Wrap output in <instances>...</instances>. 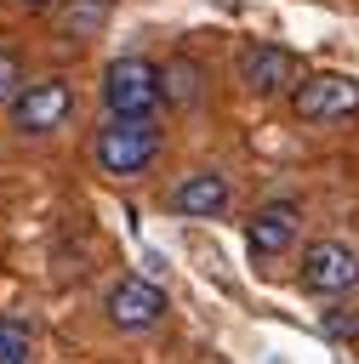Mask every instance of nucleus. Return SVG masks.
Listing matches in <instances>:
<instances>
[{"label": "nucleus", "mask_w": 359, "mask_h": 364, "mask_svg": "<svg viewBox=\"0 0 359 364\" xmlns=\"http://www.w3.org/2000/svg\"><path fill=\"white\" fill-rule=\"evenodd\" d=\"M28 353H34V336H28V324H17V318H0V364H28Z\"/></svg>", "instance_id": "11"}, {"label": "nucleus", "mask_w": 359, "mask_h": 364, "mask_svg": "<svg viewBox=\"0 0 359 364\" xmlns=\"http://www.w3.org/2000/svg\"><path fill=\"white\" fill-rule=\"evenodd\" d=\"M165 97V68H154L148 57H114L103 68V108L120 119H154Z\"/></svg>", "instance_id": "1"}, {"label": "nucleus", "mask_w": 359, "mask_h": 364, "mask_svg": "<svg viewBox=\"0 0 359 364\" xmlns=\"http://www.w3.org/2000/svg\"><path fill=\"white\" fill-rule=\"evenodd\" d=\"M228 176L222 171H188L177 188H171V210L177 216H194V222H211V216H222L228 210Z\"/></svg>", "instance_id": "9"}, {"label": "nucleus", "mask_w": 359, "mask_h": 364, "mask_svg": "<svg viewBox=\"0 0 359 364\" xmlns=\"http://www.w3.org/2000/svg\"><path fill=\"white\" fill-rule=\"evenodd\" d=\"M296 228H302V210L291 199H268L245 222V245H251V256H285L296 245Z\"/></svg>", "instance_id": "7"}, {"label": "nucleus", "mask_w": 359, "mask_h": 364, "mask_svg": "<svg viewBox=\"0 0 359 364\" xmlns=\"http://www.w3.org/2000/svg\"><path fill=\"white\" fill-rule=\"evenodd\" d=\"M23 85H28V74H23V57L0 46V102H11V97L23 91Z\"/></svg>", "instance_id": "12"}, {"label": "nucleus", "mask_w": 359, "mask_h": 364, "mask_svg": "<svg viewBox=\"0 0 359 364\" xmlns=\"http://www.w3.org/2000/svg\"><path fill=\"white\" fill-rule=\"evenodd\" d=\"M302 80V63L285 51V46H245L239 51V85L251 91V97H279V91H291Z\"/></svg>", "instance_id": "6"}, {"label": "nucleus", "mask_w": 359, "mask_h": 364, "mask_svg": "<svg viewBox=\"0 0 359 364\" xmlns=\"http://www.w3.org/2000/svg\"><path fill=\"white\" fill-rule=\"evenodd\" d=\"M291 114L302 125H336V119L359 114V80H348V74H302L291 85Z\"/></svg>", "instance_id": "4"}, {"label": "nucleus", "mask_w": 359, "mask_h": 364, "mask_svg": "<svg viewBox=\"0 0 359 364\" xmlns=\"http://www.w3.org/2000/svg\"><path fill=\"white\" fill-rule=\"evenodd\" d=\"M199 91H205V74H199V63H188V57L165 63V102L188 108V102H199Z\"/></svg>", "instance_id": "10"}, {"label": "nucleus", "mask_w": 359, "mask_h": 364, "mask_svg": "<svg viewBox=\"0 0 359 364\" xmlns=\"http://www.w3.org/2000/svg\"><path fill=\"white\" fill-rule=\"evenodd\" d=\"M296 279H302V290H313V296H348V290H359V250L342 245V239H313V245L302 250Z\"/></svg>", "instance_id": "5"}, {"label": "nucleus", "mask_w": 359, "mask_h": 364, "mask_svg": "<svg viewBox=\"0 0 359 364\" xmlns=\"http://www.w3.org/2000/svg\"><path fill=\"white\" fill-rule=\"evenodd\" d=\"M325 336L331 341H353L359 336V307H331L325 313Z\"/></svg>", "instance_id": "13"}, {"label": "nucleus", "mask_w": 359, "mask_h": 364, "mask_svg": "<svg viewBox=\"0 0 359 364\" xmlns=\"http://www.w3.org/2000/svg\"><path fill=\"white\" fill-rule=\"evenodd\" d=\"M160 148H165V136L154 119H120V114H108V125L91 142V154L108 176H142L160 159Z\"/></svg>", "instance_id": "2"}, {"label": "nucleus", "mask_w": 359, "mask_h": 364, "mask_svg": "<svg viewBox=\"0 0 359 364\" xmlns=\"http://www.w3.org/2000/svg\"><path fill=\"white\" fill-rule=\"evenodd\" d=\"M68 114H74V85H68V80H28V85L6 102V119H11L17 136H46V131H57Z\"/></svg>", "instance_id": "3"}, {"label": "nucleus", "mask_w": 359, "mask_h": 364, "mask_svg": "<svg viewBox=\"0 0 359 364\" xmlns=\"http://www.w3.org/2000/svg\"><path fill=\"white\" fill-rule=\"evenodd\" d=\"M23 6H34V11H46V6H57V0H23Z\"/></svg>", "instance_id": "15"}, {"label": "nucleus", "mask_w": 359, "mask_h": 364, "mask_svg": "<svg viewBox=\"0 0 359 364\" xmlns=\"http://www.w3.org/2000/svg\"><path fill=\"white\" fill-rule=\"evenodd\" d=\"M165 290L160 284H148V279H120L114 290H108V318L120 324V330H154L160 318H165Z\"/></svg>", "instance_id": "8"}, {"label": "nucleus", "mask_w": 359, "mask_h": 364, "mask_svg": "<svg viewBox=\"0 0 359 364\" xmlns=\"http://www.w3.org/2000/svg\"><path fill=\"white\" fill-rule=\"evenodd\" d=\"M103 11H108L103 0H80V11L68 6V17H63V28H68V34H85V28H97V23H103Z\"/></svg>", "instance_id": "14"}, {"label": "nucleus", "mask_w": 359, "mask_h": 364, "mask_svg": "<svg viewBox=\"0 0 359 364\" xmlns=\"http://www.w3.org/2000/svg\"><path fill=\"white\" fill-rule=\"evenodd\" d=\"M211 364H217V358H211Z\"/></svg>", "instance_id": "16"}]
</instances>
